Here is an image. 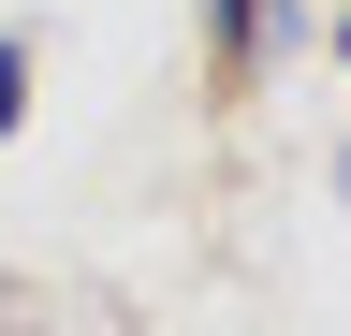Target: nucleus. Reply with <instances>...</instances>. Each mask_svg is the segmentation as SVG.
Masks as SVG:
<instances>
[{
  "label": "nucleus",
  "mask_w": 351,
  "mask_h": 336,
  "mask_svg": "<svg viewBox=\"0 0 351 336\" xmlns=\"http://www.w3.org/2000/svg\"><path fill=\"white\" fill-rule=\"evenodd\" d=\"M205 29H219V59H234V73L293 44V15H278V0H205Z\"/></svg>",
  "instance_id": "nucleus-1"
},
{
  "label": "nucleus",
  "mask_w": 351,
  "mask_h": 336,
  "mask_svg": "<svg viewBox=\"0 0 351 336\" xmlns=\"http://www.w3.org/2000/svg\"><path fill=\"white\" fill-rule=\"evenodd\" d=\"M15 103H29V44H0V132H15Z\"/></svg>",
  "instance_id": "nucleus-2"
},
{
  "label": "nucleus",
  "mask_w": 351,
  "mask_h": 336,
  "mask_svg": "<svg viewBox=\"0 0 351 336\" xmlns=\"http://www.w3.org/2000/svg\"><path fill=\"white\" fill-rule=\"evenodd\" d=\"M337 73H351V15H337Z\"/></svg>",
  "instance_id": "nucleus-3"
},
{
  "label": "nucleus",
  "mask_w": 351,
  "mask_h": 336,
  "mask_svg": "<svg viewBox=\"0 0 351 336\" xmlns=\"http://www.w3.org/2000/svg\"><path fill=\"white\" fill-rule=\"evenodd\" d=\"M337 190H351V161H337Z\"/></svg>",
  "instance_id": "nucleus-4"
}]
</instances>
